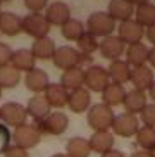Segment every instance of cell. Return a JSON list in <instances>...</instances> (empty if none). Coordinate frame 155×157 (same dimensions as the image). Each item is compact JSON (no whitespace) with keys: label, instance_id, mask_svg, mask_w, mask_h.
I'll return each instance as SVG.
<instances>
[{"label":"cell","instance_id":"6da1fadb","mask_svg":"<svg viewBox=\"0 0 155 157\" xmlns=\"http://www.w3.org/2000/svg\"><path fill=\"white\" fill-rule=\"evenodd\" d=\"M54 66L62 71L73 69V67H81L83 64H90L91 56L88 54H81V52L69 45H62L59 48H55V54L52 57Z\"/></svg>","mask_w":155,"mask_h":157},{"label":"cell","instance_id":"74e56055","mask_svg":"<svg viewBox=\"0 0 155 157\" xmlns=\"http://www.w3.org/2000/svg\"><path fill=\"white\" fill-rule=\"evenodd\" d=\"M4 155L5 157H29V154H28V150L17 147V145H9V147L5 148Z\"/></svg>","mask_w":155,"mask_h":157},{"label":"cell","instance_id":"4316f807","mask_svg":"<svg viewBox=\"0 0 155 157\" xmlns=\"http://www.w3.org/2000/svg\"><path fill=\"white\" fill-rule=\"evenodd\" d=\"M60 85L67 92H73L76 88H83V85H85V69L83 67H73V69L64 71L62 76H60Z\"/></svg>","mask_w":155,"mask_h":157},{"label":"cell","instance_id":"7a4b0ae2","mask_svg":"<svg viewBox=\"0 0 155 157\" xmlns=\"http://www.w3.org/2000/svg\"><path fill=\"white\" fill-rule=\"evenodd\" d=\"M114 111L112 107L105 105V104H93L88 109V116H86V123L93 131H109L112 128L114 123Z\"/></svg>","mask_w":155,"mask_h":157},{"label":"cell","instance_id":"ffe728a7","mask_svg":"<svg viewBox=\"0 0 155 157\" xmlns=\"http://www.w3.org/2000/svg\"><path fill=\"white\" fill-rule=\"evenodd\" d=\"M126 88L124 85H119V83H112L110 81L105 90L102 92V104L109 107H115V105H123L124 98H126Z\"/></svg>","mask_w":155,"mask_h":157},{"label":"cell","instance_id":"e0dca14e","mask_svg":"<svg viewBox=\"0 0 155 157\" xmlns=\"http://www.w3.org/2000/svg\"><path fill=\"white\" fill-rule=\"evenodd\" d=\"M24 85L29 92H33L35 95H40L41 92H45L47 86H48V74L43 69H38L35 67L33 71L26 73V78H24Z\"/></svg>","mask_w":155,"mask_h":157},{"label":"cell","instance_id":"ba28073f","mask_svg":"<svg viewBox=\"0 0 155 157\" xmlns=\"http://www.w3.org/2000/svg\"><path fill=\"white\" fill-rule=\"evenodd\" d=\"M26 107L21 105L19 102H5L4 105L0 107V119L4 121L5 124L9 126H23L26 124Z\"/></svg>","mask_w":155,"mask_h":157},{"label":"cell","instance_id":"d6a6232c","mask_svg":"<svg viewBox=\"0 0 155 157\" xmlns=\"http://www.w3.org/2000/svg\"><path fill=\"white\" fill-rule=\"evenodd\" d=\"M76 43H78V50L81 52V54H88V56H91L95 50H98V40L88 31L83 33L81 36L76 40Z\"/></svg>","mask_w":155,"mask_h":157},{"label":"cell","instance_id":"b9f144b4","mask_svg":"<svg viewBox=\"0 0 155 157\" xmlns=\"http://www.w3.org/2000/svg\"><path fill=\"white\" fill-rule=\"evenodd\" d=\"M129 157H152V154L146 152V150H136V152H133Z\"/></svg>","mask_w":155,"mask_h":157},{"label":"cell","instance_id":"f1b7e54d","mask_svg":"<svg viewBox=\"0 0 155 157\" xmlns=\"http://www.w3.org/2000/svg\"><path fill=\"white\" fill-rule=\"evenodd\" d=\"M134 21L138 24H142L143 28H150L155 24V4H142V5H136L134 9Z\"/></svg>","mask_w":155,"mask_h":157},{"label":"cell","instance_id":"52a82bcc","mask_svg":"<svg viewBox=\"0 0 155 157\" xmlns=\"http://www.w3.org/2000/svg\"><path fill=\"white\" fill-rule=\"evenodd\" d=\"M23 31L26 35H29V36H33L35 40H38V38L48 36L50 24H48V21L45 19V16L41 12H36V14L29 12L28 16L23 17Z\"/></svg>","mask_w":155,"mask_h":157},{"label":"cell","instance_id":"ee69618b","mask_svg":"<svg viewBox=\"0 0 155 157\" xmlns=\"http://www.w3.org/2000/svg\"><path fill=\"white\" fill-rule=\"evenodd\" d=\"M129 4H133V5H142V4H146L148 0H128Z\"/></svg>","mask_w":155,"mask_h":157},{"label":"cell","instance_id":"5bb4252c","mask_svg":"<svg viewBox=\"0 0 155 157\" xmlns=\"http://www.w3.org/2000/svg\"><path fill=\"white\" fill-rule=\"evenodd\" d=\"M129 81L133 83V86L136 90L146 92L152 86V83L155 81L153 71L148 66H138V67H131V74H129Z\"/></svg>","mask_w":155,"mask_h":157},{"label":"cell","instance_id":"bcb514c9","mask_svg":"<svg viewBox=\"0 0 155 157\" xmlns=\"http://www.w3.org/2000/svg\"><path fill=\"white\" fill-rule=\"evenodd\" d=\"M150 154H152V157H155V148H153V150H152Z\"/></svg>","mask_w":155,"mask_h":157},{"label":"cell","instance_id":"ac0fdd59","mask_svg":"<svg viewBox=\"0 0 155 157\" xmlns=\"http://www.w3.org/2000/svg\"><path fill=\"white\" fill-rule=\"evenodd\" d=\"M88 143H90V148L96 154H105L114 148V133L110 131H93L90 138H88Z\"/></svg>","mask_w":155,"mask_h":157},{"label":"cell","instance_id":"44dd1931","mask_svg":"<svg viewBox=\"0 0 155 157\" xmlns=\"http://www.w3.org/2000/svg\"><path fill=\"white\" fill-rule=\"evenodd\" d=\"M148 50H150V48H148L143 42L128 45V48L124 50V54H126V62H128L131 67L145 66L146 60H148Z\"/></svg>","mask_w":155,"mask_h":157},{"label":"cell","instance_id":"d590c367","mask_svg":"<svg viewBox=\"0 0 155 157\" xmlns=\"http://www.w3.org/2000/svg\"><path fill=\"white\" fill-rule=\"evenodd\" d=\"M10 140H12V133L9 131L7 126L0 123V154L5 152V148L10 145Z\"/></svg>","mask_w":155,"mask_h":157},{"label":"cell","instance_id":"7dc6e473","mask_svg":"<svg viewBox=\"0 0 155 157\" xmlns=\"http://www.w3.org/2000/svg\"><path fill=\"white\" fill-rule=\"evenodd\" d=\"M2 90H4V88H2V86H0V98H2Z\"/></svg>","mask_w":155,"mask_h":157},{"label":"cell","instance_id":"cb8c5ba5","mask_svg":"<svg viewBox=\"0 0 155 157\" xmlns=\"http://www.w3.org/2000/svg\"><path fill=\"white\" fill-rule=\"evenodd\" d=\"M35 62H36V59L33 57V54H31L29 48L14 50L12 59H10V66H12L14 69H17L19 73H21V71H26V73L33 71L35 69Z\"/></svg>","mask_w":155,"mask_h":157},{"label":"cell","instance_id":"f6af8a7d","mask_svg":"<svg viewBox=\"0 0 155 157\" xmlns=\"http://www.w3.org/2000/svg\"><path fill=\"white\" fill-rule=\"evenodd\" d=\"M52 157H67V155H66V154H54Z\"/></svg>","mask_w":155,"mask_h":157},{"label":"cell","instance_id":"30bf717a","mask_svg":"<svg viewBox=\"0 0 155 157\" xmlns=\"http://www.w3.org/2000/svg\"><path fill=\"white\" fill-rule=\"evenodd\" d=\"M143 35H145V28L142 24H138L134 19H128L123 21L117 28V36L124 42V45H133V43H140Z\"/></svg>","mask_w":155,"mask_h":157},{"label":"cell","instance_id":"277c9868","mask_svg":"<svg viewBox=\"0 0 155 157\" xmlns=\"http://www.w3.org/2000/svg\"><path fill=\"white\" fill-rule=\"evenodd\" d=\"M109 83H110V76L105 67H102L98 64H91L88 66V69H85V86H86L88 92L102 93Z\"/></svg>","mask_w":155,"mask_h":157},{"label":"cell","instance_id":"d4e9b609","mask_svg":"<svg viewBox=\"0 0 155 157\" xmlns=\"http://www.w3.org/2000/svg\"><path fill=\"white\" fill-rule=\"evenodd\" d=\"M55 42L52 40V38L45 36V38H38V40H35L31 45V54L35 59H40V60H48L54 57L55 54Z\"/></svg>","mask_w":155,"mask_h":157},{"label":"cell","instance_id":"603a6c76","mask_svg":"<svg viewBox=\"0 0 155 157\" xmlns=\"http://www.w3.org/2000/svg\"><path fill=\"white\" fill-rule=\"evenodd\" d=\"M0 31L7 36H16L23 31V17L14 12H0Z\"/></svg>","mask_w":155,"mask_h":157},{"label":"cell","instance_id":"f546056e","mask_svg":"<svg viewBox=\"0 0 155 157\" xmlns=\"http://www.w3.org/2000/svg\"><path fill=\"white\" fill-rule=\"evenodd\" d=\"M136 136V143L140 150H146V152H152L155 148V128L150 126H140Z\"/></svg>","mask_w":155,"mask_h":157},{"label":"cell","instance_id":"d6986e66","mask_svg":"<svg viewBox=\"0 0 155 157\" xmlns=\"http://www.w3.org/2000/svg\"><path fill=\"white\" fill-rule=\"evenodd\" d=\"M107 14L114 21H121L123 23V21L133 19V16H134V5L129 4L128 0H110Z\"/></svg>","mask_w":155,"mask_h":157},{"label":"cell","instance_id":"60d3db41","mask_svg":"<svg viewBox=\"0 0 155 157\" xmlns=\"http://www.w3.org/2000/svg\"><path fill=\"white\" fill-rule=\"evenodd\" d=\"M146 62H150L152 67H155V47H152L150 50H148V60Z\"/></svg>","mask_w":155,"mask_h":157},{"label":"cell","instance_id":"484cf974","mask_svg":"<svg viewBox=\"0 0 155 157\" xmlns=\"http://www.w3.org/2000/svg\"><path fill=\"white\" fill-rule=\"evenodd\" d=\"M109 76H110V81L112 83H119V85H124L129 81V74H131V66L123 59H117V60H112L109 66Z\"/></svg>","mask_w":155,"mask_h":157},{"label":"cell","instance_id":"f35d334b","mask_svg":"<svg viewBox=\"0 0 155 157\" xmlns=\"http://www.w3.org/2000/svg\"><path fill=\"white\" fill-rule=\"evenodd\" d=\"M145 36H146V40H148V42L155 47V24L145 29Z\"/></svg>","mask_w":155,"mask_h":157},{"label":"cell","instance_id":"7c38bea8","mask_svg":"<svg viewBox=\"0 0 155 157\" xmlns=\"http://www.w3.org/2000/svg\"><path fill=\"white\" fill-rule=\"evenodd\" d=\"M43 16H45V19L48 21L50 26H64L71 19V9L64 2H52L47 7V12Z\"/></svg>","mask_w":155,"mask_h":157},{"label":"cell","instance_id":"9c48e42d","mask_svg":"<svg viewBox=\"0 0 155 157\" xmlns=\"http://www.w3.org/2000/svg\"><path fill=\"white\" fill-rule=\"evenodd\" d=\"M112 131H114L117 136H123V138H131L138 133L140 129V119L136 116L128 114V112H123L114 117V123H112Z\"/></svg>","mask_w":155,"mask_h":157},{"label":"cell","instance_id":"3957f363","mask_svg":"<svg viewBox=\"0 0 155 157\" xmlns=\"http://www.w3.org/2000/svg\"><path fill=\"white\" fill-rule=\"evenodd\" d=\"M85 29H86L88 33H91L95 38H107V36H110V35H114L115 21L110 17L107 12L96 10V12L88 16Z\"/></svg>","mask_w":155,"mask_h":157},{"label":"cell","instance_id":"ab89813d","mask_svg":"<svg viewBox=\"0 0 155 157\" xmlns=\"http://www.w3.org/2000/svg\"><path fill=\"white\" fill-rule=\"evenodd\" d=\"M100 157H124V154L121 152V150H117V148H112V150H109V152L102 154Z\"/></svg>","mask_w":155,"mask_h":157},{"label":"cell","instance_id":"1f68e13d","mask_svg":"<svg viewBox=\"0 0 155 157\" xmlns=\"http://www.w3.org/2000/svg\"><path fill=\"white\" fill-rule=\"evenodd\" d=\"M21 81V73L14 69L12 66L0 67V86L2 88H14Z\"/></svg>","mask_w":155,"mask_h":157},{"label":"cell","instance_id":"2e32d148","mask_svg":"<svg viewBox=\"0 0 155 157\" xmlns=\"http://www.w3.org/2000/svg\"><path fill=\"white\" fill-rule=\"evenodd\" d=\"M148 104V97H146V92H142V90H136L133 88L126 93V98H124L123 105L126 109L128 114H133L136 116L145 109V105Z\"/></svg>","mask_w":155,"mask_h":157},{"label":"cell","instance_id":"4dcf8cb0","mask_svg":"<svg viewBox=\"0 0 155 157\" xmlns=\"http://www.w3.org/2000/svg\"><path fill=\"white\" fill-rule=\"evenodd\" d=\"M60 31H62V36H64L66 40H69V42H76L78 38L81 36L86 29H85V24H83L79 19L71 17L64 26H60Z\"/></svg>","mask_w":155,"mask_h":157},{"label":"cell","instance_id":"8992f818","mask_svg":"<svg viewBox=\"0 0 155 157\" xmlns=\"http://www.w3.org/2000/svg\"><path fill=\"white\" fill-rule=\"evenodd\" d=\"M12 140H14V145L24 148V150H29V148L36 147L40 143L41 133L36 128V124H23L14 129Z\"/></svg>","mask_w":155,"mask_h":157},{"label":"cell","instance_id":"e575fe53","mask_svg":"<svg viewBox=\"0 0 155 157\" xmlns=\"http://www.w3.org/2000/svg\"><path fill=\"white\" fill-rule=\"evenodd\" d=\"M14 50L10 48V45L0 42V67H5V66H10V59H12Z\"/></svg>","mask_w":155,"mask_h":157},{"label":"cell","instance_id":"836d02e7","mask_svg":"<svg viewBox=\"0 0 155 157\" xmlns=\"http://www.w3.org/2000/svg\"><path fill=\"white\" fill-rule=\"evenodd\" d=\"M140 121L143 123V126L155 128V104H146L145 109L140 112Z\"/></svg>","mask_w":155,"mask_h":157},{"label":"cell","instance_id":"7402d4cb","mask_svg":"<svg viewBox=\"0 0 155 157\" xmlns=\"http://www.w3.org/2000/svg\"><path fill=\"white\" fill-rule=\"evenodd\" d=\"M26 112H28L29 117H33L36 123H40L41 119H45L47 116L50 114V105L47 104L43 95H33V97L28 100Z\"/></svg>","mask_w":155,"mask_h":157},{"label":"cell","instance_id":"7bdbcfd3","mask_svg":"<svg viewBox=\"0 0 155 157\" xmlns=\"http://www.w3.org/2000/svg\"><path fill=\"white\" fill-rule=\"evenodd\" d=\"M146 92H148V95H150V98H152V100H153V104H155V81H153V83H152V86L148 88Z\"/></svg>","mask_w":155,"mask_h":157},{"label":"cell","instance_id":"8d00e7d4","mask_svg":"<svg viewBox=\"0 0 155 157\" xmlns=\"http://www.w3.org/2000/svg\"><path fill=\"white\" fill-rule=\"evenodd\" d=\"M24 5H26V9L33 14H36V12H41V10L47 7V2L48 0H23Z\"/></svg>","mask_w":155,"mask_h":157},{"label":"cell","instance_id":"8fae6325","mask_svg":"<svg viewBox=\"0 0 155 157\" xmlns=\"http://www.w3.org/2000/svg\"><path fill=\"white\" fill-rule=\"evenodd\" d=\"M98 50H100L104 59L117 60L119 57L124 54L126 45H124V42L119 36L110 35V36H107V38H102V43H98Z\"/></svg>","mask_w":155,"mask_h":157},{"label":"cell","instance_id":"5b68a950","mask_svg":"<svg viewBox=\"0 0 155 157\" xmlns=\"http://www.w3.org/2000/svg\"><path fill=\"white\" fill-rule=\"evenodd\" d=\"M69 126V117L64 112H50L45 119L36 123V128L40 129L41 135H52V136H59L66 133Z\"/></svg>","mask_w":155,"mask_h":157},{"label":"cell","instance_id":"9a60e30c","mask_svg":"<svg viewBox=\"0 0 155 157\" xmlns=\"http://www.w3.org/2000/svg\"><path fill=\"white\" fill-rule=\"evenodd\" d=\"M45 100L50 105V109H62L64 105H67V98H69V92L66 90L60 83H48L45 92Z\"/></svg>","mask_w":155,"mask_h":157},{"label":"cell","instance_id":"4fadbf2b","mask_svg":"<svg viewBox=\"0 0 155 157\" xmlns=\"http://www.w3.org/2000/svg\"><path fill=\"white\" fill-rule=\"evenodd\" d=\"M67 105L74 114H81L86 112L91 107V95L86 88H76L73 92H69V98H67Z\"/></svg>","mask_w":155,"mask_h":157},{"label":"cell","instance_id":"83f0119b","mask_svg":"<svg viewBox=\"0 0 155 157\" xmlns=\"http://www.w3.org/2000/svg\"><path fill=\"white\" fill-rule=\"evenodd\" d=\"M90 152V143L83 136H73V138H69L67 145H66V155L67 157H88Z\"/></svg>","mask_w":155,"mask_h":157},{"label":"cell","instance_id":"681fc988","mask_svg":"<svg viewBox=\"0 0 155 157\" xmlns=\"http://www.w3.org/2000/svg\"><path fill=\"white\" fill-rule=\"evenodd\" d=\"M0 12H2V10H0Z\"/></svg>","mask_w":155,"mask_h":157},{"label":"cell","instance_id":"c3c4849f","mask_svg":"<svg viewBox=\"0 0 155 157\" xmlns=\"http://www.w3.org/2000/svg\"><path fill=\"white\" fill-rule=\"evenodd\" d=\"M0 2H10V0H0Z\"/></svg>","mask_w":155,"mask_h":157}]
</instances>
